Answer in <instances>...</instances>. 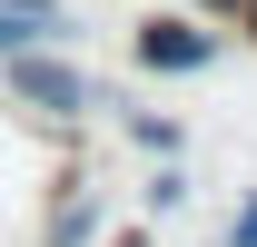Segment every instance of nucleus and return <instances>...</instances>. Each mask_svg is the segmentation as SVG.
Returning <instances> with one entry per match:
<instances>
[{
    "label": "nucleus",
    "mask_w": 257,
    "mask_h": 247,
    "mask_svg": "<svg viewBox=\"0 0 257 247\" xmlns=\"http://www.w3.org/2000/svg\"><path fill=\"white\" fill-rule=\"evenodd\" d=\"M0 79H10V99H30L40 119H89V109H99V89L79 79V69H60L50 50H10Z\"/></svg>",
    "instance_id": "obj_1"
},
{
    "label": "nucleus",
    "mask_w": 257,
    "mask_h": 247,
    "mask_svg": "<svg viewBox=\"0 0 257 247\" xmlns=\"http://www.w3.org/2000/svg\"><path fill=\"white\" fill-rule=\"evenodd\" d=\"M208 60H218V30H198V20H149L139 30V69H159V79L208 69Z\"/></svg>",
    "instance_id": "obj_2"
},
{
    "label": "nucleus",
    "mask_w": 257,
    "mask_h": 247,
    "mask_svg": "<svg viewBox=\"0 0 257 247\" xmlns=\"http://www.w3.org/2000/svg\"><path fill=\"white\" fill-rule=\"evenodd\" d=\"M50 40H69L60 0H0V60H10V50H50Z\"/></svg>",
    "instance_id": "obj_3"
},
{
    "label": "nucleus",
    "mask_w": 257,
    "mask_h": 247,
    "mask_svg": "<svg viewBox=\"0 0 257 247\" xmlns=\"http://www.w3.org/2000/svg\"><path fill=\"white\" fill-rule=\"evenodd\" d=\"M89 237H99V198H89V188H69L60 208H50V247H89Z\"/></svg>",
    "instance_id": "obj_4"
},
{
    "label": "nucleus",
    "mask_w": 257,
    "mask_h": 247,
    "mask_svg": "<svg viewBox=\"0 0 257 247\" xmlns=\"http://www.w3.org/2000/svg\"><path fill=\"white\" fill-rule=\"evenodd\" d=\"M227 247H257V198H247L237 217H227Z\"/></svg>",
    "instance_id": "obj_5"
},
{
    "label": "nucleus",
    "mask_w": 257,
    "mask_h": 247,
    "mask_svg": "<svg viewBox=\"0 0 257 247\" xmlns=\"http://www.w3.org/2000/svg\"><path fill=\"white\" fill-rule=\"evenodd\" d=\"M237 20H247V30H257V0H237Z\"/></svg>",
    "instance_id": "obj_6"
},
{
    "label": "nucleus",
    "mask_w": 257,
    "mask_h": 247,
    "mask_svg": "<svg viewBox=\"0 0 257 247\" xmlns=\"http://www.w3.org/2000/svg\"><path fill=\"white\" fill-rule=\"evenodd\" d=\"M198 10H237V0H198Z\"/></svg>",
    "instance_id": "obj_7"
}]
</instances>
